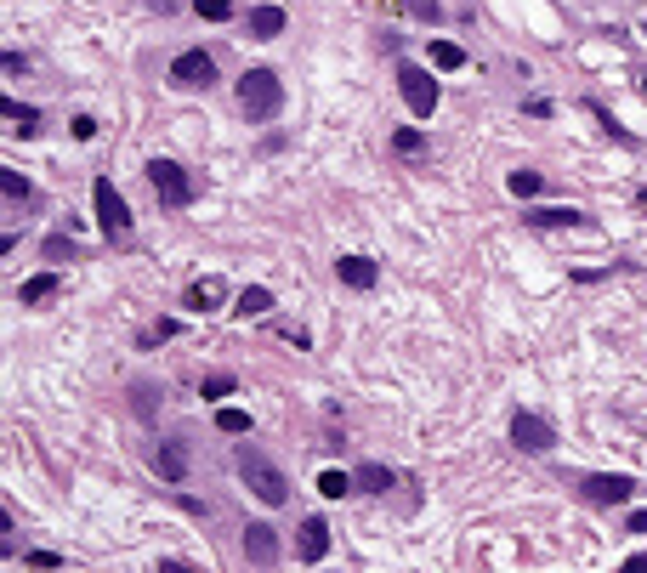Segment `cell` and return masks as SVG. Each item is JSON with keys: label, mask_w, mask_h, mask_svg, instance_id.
<instances>
[{"label": "cell", "mask_w": 647, "mask_h": 573, "mask_svg": "<svg viewBox=\"0 0 647 573\" xmlns=\"http://www.w3.org/2000/svg\"><path fill=\"white\" fill-rule=\"evenodd\" d=\"M239 477L250 483V494H256L262 505H284V500H290V483H284V471L273 466L262 449H250V443L239 449Z\"/></svg>", "instance_id": "cell-1"}, {"label": "cell", "mask_w": 647, "mask_h": 573, "mask_svg": "<svg viewBox=\"0 0 647 573\" xmlns=\"http://www.w3.org/2000/svg\"><path fill=\"white\" fill-rule=\"evenodd\" d=\"M239 108H245L250 120H273L284 108V86L273 69H245L239 74Z\"/></svg>", "instance_id": "cell-2"}, {"label": "cell", "mask_w": 647, "mask_h": 573, "mask_svg": "<svg viewBox=\"0 0 647 573\" xmlns=\"http://www.w3.org/2000/svg\"><path fill=\"white\" fill-rule=\"evenodd\" d=\"M91 199H97V227H103L108 239H125V233H131V205L114 193V182H108V176L91 188Z\"/></svg>", "instance_id": "cell-3"}, {"label": "cell", "mask_w": 647, "mask_h": 573, "mask_svg": "<svg viewBox=\"0 0 647 573\" xmlns=\"http://www.w3.org/2000/svg\"><path fill=\"white\" fill-rule=\"evenodd\" d=\"M398 91H403V103L415 108L420 120H432V108H438V80L426 69H415V63H403L398 69Z\"/></svg>", "instance_id": "cell-4"}, {"label": "cell", "mask_w": 647, "mask_h": 573, "mask_svg": "<svg viewBox=\"0 0 647 573\" xmlns=\"http://www.w3.org/2000/svg\"><path fill=\"white\" fill-rule=\"evenodd\" d=\"M148 182H154V193L165 205H188L193 199V176L182 171L176 159H154V165H148Z\"/></svg>", "instance_id": "cell-5"}, {"label": "cell", "mask_w": 647, "mask_h": 573, "mask_svg": "<svg viewBox=\"0 0 647 573\" xmlns=\"http://www.w3.org/2000/svg\"><path fill=\"white\" fill-rule=\"evenodd\" d=\"M210 80H216V57L210 52H182L171 63V86H182V91H205Z\"/></svg>", "instance_id": "cell-6"}, {"label": "cell", "mask_w": 647, "mask_h": 573, "mask_svg": "<svg viewBox=\"0 0 647 573\" xmlns=\"http://www.w3.org/2000/svg\"><path fill=\"white\" fill-rule=\"evenodd\" d=\"M511 437H517V449H528V454H545L551 443H557V432H551L540 415H517L511 420Z\"/></svg>", "instance_id": "cell-7"}, {"label": "cell", "mask_w": 647, "mask_h": 573, "mask_svg": "<svg viewBox=\"0 0 647 573\" xmlns=\"http://www.w3.org/2000/svg\"><path fill=\"white\" fill-rule=\"evenodd\" d=\"M630 494H636L630 477H585V500L591 505H625Z\"/></svg>", "instance_id": "cell-8"}, {"label": "cell", "mask_w": 647, "mask_h": 573, "mask_svg": "<svg viewBox=\"0 0 647 573\" xmlns=\"http://www.w3.org/2000/svg\"><path fill=\"white\" fill-rule=\"evenodd\" d=\"M245 556L256 562V568H273V562H279V539H273L267 522H250L245 528Z\"/></svg>", "instance_id": "cell-9"}, {"label": "cell", "mask_w": 647, "mask_h": 573, "mask_svg": "<svg viewBox=\"0 0 647 573\" xmlns=\"http://www.w3.org/2000/svg\"><path fill=\"white\" fill-rule=\"evenodd\" d=\"M324 551H330V522L307 517L301 522V562H324Z\"/></svg>", "instance_id": "cell-10"}, {"label": "cell", "mask_w": 647, "mask_h": 573, "mask_svg": "<svg viewBox=\"0 0 647 573\" xmlns=\"http://www.w3.org/2000/svg\"><path fill=\"white\" fill-rule=\"evenodd\" d=\"M154 471L165 477V483H182V477H188V454H182V443H159V449H154Z\"/></svg>", "instance_id": "cell-11"}, {"label": "cell", "mask_w": 647, "mask_h": 573, "mask_svg": "<svg viewBox=\"0 0 647 573\" xmlns=\"http://www.w3.org/2000/svg\"><path fill=\"white\" fill-rule=\"evenodd\" d=\"M335 273H341V284H352V290H369V284H375V261L369 256H341L335 261Z\"/></svg>", "instance_id": "cell-12"}, {"label": "cell", "mask_w": 647, "mask_h": 573, "mask_svg": "<svg viewBox=\"0 0 647 573\" xmlns=\"http://www.w3.org/2000/svg\"><path fill=\"white\" fill-rule=\"evenodd\" d=\"M188 307H193V313L222 307V278H199V284H188Z\"/></svg>", "instance_id": "cell-13"}, {"label": "cell", "mask_w": 647, "mask_h": 573, "mask_svg": "<svg viewBox=\"0 0 647 573\" xmlns=\"http://www.w3.org/2000/svg\"><path fill=\"white\" fill-rule=\"evenodd\" d=\"M250 35H256V40L284 35V12H279V6H256V12H250Z\"/></svg>", "instance_id": "cell-14"}, {"label": "cell", "mask_w": 647, "mask_h": 573, "mask_svg": "<svg viewBox=\"0 0 647 573\" xmlns=\"http://www.w3.org/2000/svg\"><path fill=\"white\" fill-rule=\"evenodd\" d=\"M352 483L364 488V494H386V488L398 483V477H392L386 466H375V460H369V466H358V477H352Z\"/></svg>", "instance_id": "cell-15"}, {"label": "cell", "mask_w": 647, "mask_h": 573, "mask_svg": "<svg viewBox=\"0 0 647 573\" xmlns=\"http://www.w3.org/2000/svg\"><path fill=\"white\" fill-rule=\"evenodd\" d=\"M52 296H57V278H52V273L29 278V284L18 290V301H23V307H40V301H52Z\"/></svg>", "instance_id": "cell-16"}, {"label": "cell", "mask_w": 647, "mask_h": 573, "mask_svg": "<svg viewBox=\"0 0 647 573\" xmlns=\"http://www.w3.org/2000/svg\"><path fill=\"white\" fill-rule=\"evenodd\" d=\"M6 120H12L18 137H35V131H40V114H35V108H23V103H6Z\"/></svg>", "instance_id": "cell-17"}, {"label": "cell", "mask_w": 647, "mask_h": 573, "mask_svg": "<svg viewBox=\"0 0 647 573\" xmlns=\"http://www.w3.org/2000/svg\"><path fill=\"white\" fill-rule=\"evenodd\" d=\"M267 307H273V296L256 284V290H245V296H239V307H233V313H239V318H262Z\"/></svg>", "instance_id": "cell-18"}, {"label": "cell", "mask_w": 647, "mask_h": 573, "mask_svg": "<svg viewBox=\"0 0 647 573\" xmlns=\"http://www.w3.org/2000/svg\"><path fill=\"white\" fill-rule=\"evenodd\" d=\"M534 222H540V227H579L585 216H579V210H568V205H551V210H534Z\"/></svg>", "instance_id": "cell-19"}, {"label": "cell", "mask_w": 647, "mask_h": 573, "mask_svg": "<svg viewBox=\"0 0 647 573\" xmlns=\"http://www.w3.org/2000/svg\"><path fill=\"white\" fill-rule=\"evenodd\" d=\"M432 63L438 69H466V52H460L455 40H432Z\"/></svg>", "instance_id": "cell-20"}, {"label": "cell", "mask_w": 647, "mask_h": 573, "mask_svg": "<svg viewBox=\"0 0 647 573\" xmlns=\"http://www.w3.org/2000/svg\"><path fill=\"white\" fill-rule=\"evenodd\" d=\"M352 488L358 483H352L347 471H324V477H318V494H324V500H341V494H352Z\"/></svg>", "instance_id": "cell-21"}, {"label": "cell", "mask_w": 647, "mask_h": 573, "mask_svg": "<svg viewBox=\"0 0 647 573\" xmlns=\"http://www.w3.org/2000/svg\"><path fill=\"white\" fill-rule=\"evenodd\" d=\"M216 432L245 437V432H250V415H245V409H216Z\"/></svg>", "instance_id": "cell-22"}, {"label": "cell", "mask_w": 647, "mask_h": 573, "mask_svg": "<svg viewBox=\"0 0 647 573\" xmlns=\"http://www.w3.org/2000/svg\"><path fill=\"white\" fill-rule=\"evenodd\" d=\"M506 188L517 193V199H534V193H540L545 182H540V171H511V176H506Z\"/></svg>", "instance_id": "cell-23"}, {"label": "cell", "mask_w": 647, "mask_h": 573, "mask_svg": "<svg viewBox=\"0 0 647 573\" xmlns=\"http://www.w3.org/2000/svg\"><path fill=\"white\" fill-rule=\"evenodd\" d=\"M0 193H6V205H29V182L18 171H0Z\"/></svg>", "instance_id": "cell-24"}, {"label": "cell", "mask_w": 647, "mask_h": 573, "mask_svg": "<svg viewBox=\"0 0 647 573\" xmlns=\"http://www.w3.org/2000/svg\"><path fill=\"white\" fill-rule=\"evenodd\" d=\"M193 12L210 18V23H222V18H233V0H193Z\"/></svg>", "instance_id": "cell-25"}, {"label": "cell", "mask_w": 647, "mask_h": 573, "mask_svg": "<svg viewBox=\"0 0 647 573\" xmlns=\"http://www.w3.org/2000/svg\"><path fill=\"white\" fill-rule=\"evenodd\" d=\"M392 148H398V154H409V159H415L420 148H426V137H420V131H398V137H392Z\"/></svg>", "instance_id": "cell-26"}, {"label": "cell", "mask_w": 647, "mask_h": 573, "mask_svg": "<svg viewBox=\"0 0 647 573\" xmlns=\"http://www.w3.org/2000/svg\"><path fill=\"white\" fill-rule=\"evenodd\" d=\"M233 392V375H210L205 381V398H228Z\"/></svg>", "instance_id": "cell-27"}, {"label": "cell", "mask_w": 647, "mask_h": 573, "mask_svg": "<svg viewBox=\"0 0 647 573\" xmlns=\"http://www.w3.org/2000/svg\"><path fill=\"white\" fill-rule=\"evenodd\" d=\"M74 137L91 142V137H97V120H86V114H80V120H74Z\"/></svg>", "instance_id": "cell-28"}, {"label": "cell", "mask_w": 647, "mask_h": 573, "mask_svg": "<svg viewBox=\"0 0 647 573\" xmlns=\"http://www.w3.org/2000/svg\"><path fill=\"white\" fill-rule=\"evenodd\" d=\"M29 568H57V551H29Z\"/></svg>", "instance_id": "cell-29"}, {"label": "cell", "mask_w": 647, "mask_h": 573, "mask_svg": "<svg viewBox=\"0 0 647 573\" xmlns=\"http://www.w3.org/2000/svg\"><path fill=\"white\" fill-rule=\"evenodd\" d=\"M642 205H647V193H642Z\"/></svg>", "instance_id": "cell-30"}, {"label": "cell", "mask_w": 647, "mask_h": 573, "mask_svg": "<svg viewBox=\"0 0 647 573\" xmlns=\"http://www.w3.org/2000/svg\"><path fill=\"white\" fill-rule=\"evenodd\" d=\"M642 91H647V80H642Z\"/></svg>", "instance_id": "cell-31"}]
</instances>
